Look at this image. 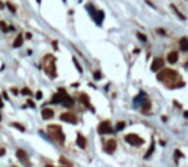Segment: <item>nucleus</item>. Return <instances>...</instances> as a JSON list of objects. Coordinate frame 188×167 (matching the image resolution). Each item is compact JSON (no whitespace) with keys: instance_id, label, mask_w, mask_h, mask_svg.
<instances>
[{"instance_id":"obj_17","label":"nucleus","mask_w":188,"mask_h":167,"mask_svg":"<svg viewBox=\"0 0 188 167\" xmlns=\"http://www.w3.org/2000/svg\"><path fill=\"white\" fill-rule=\"evenodd\" d=\"M22 43H23V36L22 35H18L17 39H15V41L13 43V46H14V48H19V46L22 45Z\"/></svg>"},{"instance_id":"obj_37","label":"nucleus","mask_w":188,"mask_h":167,"mask_svg":"<svg viewBox=\"0 0 188 167\" xmlns=\"http://www.w3.org/2000/svg\"><path fill=\"white\" fill-rule=\"evenodd\" d=\"M3 107V100H1V98H0V108Z\"/></svg>"},{"instance_id":"obj_26","label":"nucleus","mask_w":188,"mask_h":167,"mask_svg":"<svg viewBox=\"0 0 188 167\" xmlns=\"http://www.w3.org/2000/svg\"><path fill=\"white\" fill-rule=\"evenodd\" d=\"M136 36H138V37L142 41H147V36H144L143 33H140V32H136Z\"/></svg>"},{"instance_id":"obj_6","label":"nucleus","mask_w":188,"mask_h":167,"mask_svg":"<svg viewBox=\"0 0 188 167\" xmlns=\"http://www.w3.org/2000/svg\"><path fill=\"white\" fill-rule=\"evenodd\" d=\"M98 132H99L100 135H104V134H112L113 128H112V126H111L110 121H103V122H100L99 126H98Z\"/></svg>"},{"instance_id":"obj_9","label":"nucleus","mask_w":188,"mask_h":167,"mask_svg":"<svg viewBox=\"0 0 188 167\" xmlns=\"http://www.w3.org/2000/svg\"><path fill=\"white\" fill-rule=\"evenodd\" d=\"M116 146H117V144H116V140L115 139H110V140L106 143L104 145V150L107 152V153H113V152L116 150Z\"/></svg>"},{"instance_id":"obj_18","label":"nucleus","mask_w":188,"mask_h":167,"mask_svg":"<svg viewBox=\"0 0 188 167\" xmlns=\"http://www.w3.org/2000/svg\"><path fill=\"white\" fill-rule=\"evenodd\" d=\"M142 104H143V113H146L147 110L151 108V103H149V100L147 99V98H144L143 102H142Z\"/></svg>"},{"instance_id":"obj_11","label":"nucleus","mask_w":188,"mask_h":167,"mask_svg":"<svg viewBox=\"0 0 188 167\" xmlns=\"http://www.w3.org/2000/svg\"><path fill=\"white\" fill-rule=\"evenodd\" d=\"M80 102H81L86 108H89V109L93 110V107L90 105V102H89V96H88L86 94H81V95H80Z\"/></svg>"},{"instance_id":"obj_30","label":"nucleus","mask_w":188,"mask_h":167,"mask_svg":"<svg viewBox=\"0 0 188 167\" xmlns=\"http://www.w3.org/2000/svg\"><path fill=\"white\" fill-rule=\"evenodd\" d=\"M27 104L30 105V107H33V108H35V103H32V100H27Z\"/></svg>"},{"instance_id":"obj_4","label":"nucleus","mask_w":188,"mask_h":167,"mask_svg":"<svg viewBox=\"0 0 188 167\" xmlns=\"http://www.w3.org/2000/svg\"><path fill=\"white\" fill-rule=\"evenodd\" d=\"M58 92L61 94V103L64 105V107H67V108H71L72 105H74V99H72L71 96H70L66 92V90L64 89H59L58 90Z\"/></svg>"},{"instance_id":"obj_20","label":"nucleus","mask_w":188,"mask_h":167,"mask_svg":"<svg viewBox=\"0 0 188 167\" xmlns=\"http://www.w3.org/2000/svg\"><path fill=\"white\" fill-rule=\"evenodd\" d=\"M153 150H155V143H153V141H152L151 146H149V149H148V152H147V154H146V156H144V158H148V157L152 154V152H153Z\"/></svg>"},{"instance_id":"obj_36","label":"nucleus","mask_w":188,"mask_h":167,"mask_svg":"<svg viewBox=\"0 0 188 167\" xmlns=\"http://www.w3.org/2000/svg\"><path fill=\"white\" fill-rule=\"evenodd\" d=\"M26 37H27V39H31V33H26Z\"/></svg>"},{"instance_id":"obj_15","label":"nucleus","mask_w":188,"mask_h":167,"mask_svg":"<svg viewBox=\"0 0 188 167\" xmlns=\"http://www.w3.org/2000/svg\"><path fill=\"white\" fill-rule=\"evenodd\" d=\"M103 17H104V13H103L102 10H99V12H97V10H95V14H93V18H94V21H97L98 25H100V23H102Z\"/></svg>"},{"instance_id":"obj_24","label":"nucleus","mask_w":188,"mask_h":167,"mask_svg":"<svg viewBox=\"0 0 188 167\" xmlns=\"http://www.w3.org/2000/svg\"><path fill=\"white\" fill-rule=\"evenodd\" d=\"M59 161H61V163L64 164V166H70V167H71V163H70V162L67 161L66 158H63V157H61V159H59Z\"/></svg>"},{"instance_id":"obj_39","label":"nucleus","mask_w":188,"mask_h":167,"mask_svg":"<svg viewBox=\"0 0 188 167\" xmlns=\"http://www.w3.org/2000/svg\"><path fill=\"white\" fill-rule=\"evenodd\" d=\"M37 3H40V0H37Z\"/></svg>"},{"instance_id":"obj_27","label":"nucleus","mask_w":188,"mask_h":167,"mask_svg":"<svg viewBox=\"0 0 188 167\" xmlns=\"http://www.w3.org/2000/svg\"><path fill=\"white\" fill-rule=\"evenodd\" d=\"M22 94L23 95H31L32 92L30 91V89H28V87H25V89H22Z\"/></svg>"},{"instance_id":"obj_32","label":"nucleus","mask_w":188,"mask_h":167,"mask_svg":"<svg viewBox=\"0 0 188 167\" xmlns=\"http://www.w3.org/2000/svg\"><path fill=\"white\" fill-rule=\"evenodd\" d=\"M4 154H5V149H1V148H0V157L4 156Z\"/></svg>"},{"instance_id":"obj_38","label":"nucleus","mask_w":188,"mask_h":167,"mask_svg":"<svg viewBox=\"0 0 188 167\" xmlns=\"http://www.w3.org/2000/svg\"><path fill=\"white\" fill-rule=\"evenodd\" d=\"M46 167H53V166H50V164H46Z\"/></svg>"},{"instance_id":"obj_7","label":"nucleus","mask_w":188,"mask_h":167,"mask_svg":"<svg viewBox=\"0 0 188 167\" xmlns=\"http://www.w3.org/2000/svg\"><path fill=\"white\" fill-rule=\"evenodd\" d=\"M17 158L19 159L26 167H31V162H30V159H28V156H27V153H26L25 150L18 149L17 150Z\"/></svg>"},{"instance_id":"obj_21","label":"nucleus","mask_w":188,"mask_h":167,"mask_svg":"<svg viewBox=\"0 0 188 167\" xmlns=\"http://www.w3.org/2000/svg\"><path fill=\"white\" fill-rule=\"evenodd\" d=\"M124 127H125V122H122V121H121V122H117V125H116V131H121Z\"/></svg>"},{"instance_id":"obj_12","label":"nucleus","mask_w":188,"mask_h":167,"mask_svg":"<svg viewBox=\"0 0 188 167\" xmlns=\"http://www.w3.org/2000/svg\"><path fill=\"white\" fill-rule=\"evenodd\" d=\"M41 116H43L44 120H50L54 116V112L52 109H49V108H44L43 112H41Z\"/></svg>"},{"instance_id":"obj_33","label":"nucleus","mask_w":188,"mask_h":167,"mask_svg":"<svg viewBox=\"0 0 188 167\" xmlns=\"http://www.w3.org/2000/svg\"><path fill=\"white\" fill-rule=\"evenodd\" d=\"M94 77H97V79H99V77H100V73H99V72H97V73H94Z\"/></svg>"},{"instance_id":"obj_23","label":"nucleus","mask_w":188,"mask_h":167,"mask_svg":"<svg viewBox=\"0 0 188 167\" xmlns=\"http://www.w3.org/2000/svg\"><path fill=\"white\" fill-rule=\"evenodd\" d=\"M10 126H14V127H17L18 130H19V131H22V132H23V131H25V127H23V126H21L19 123H17V122L12 123V125H10Z\"/></svg>"},{"instance_id":"obj_25","label":"nucleus","mask_w":188,"mask_h":167,"mask_svg":"<svg viewBox=\"0 0 188 167\" xmlns=\"http://www.w3.org/2000/svg\"><path fill=\"white\" fill-rule=\"evenodd\" d=\"M7 7L9 8V10H10V12H13V13L15 12V7L12 4V3H7Z\"/></svg>"},{"instance_id":"obj_13","label":"nucleus","mask_w":188,"mask_h":167,"mask_svg":"<svg viewBox=\"0 0 188 167\" xmlns=\"http://www.w3.org/2000/svg\"><path fill=\"white\" fill-rule=\"evenodd\" d=\"M178 58H179V55H178L177 51H170V53L167 54V62L171 64H174L175 62L178 61Z\"/></svg>"},{"instance_id":"obj_14","label":"nucleus","mask_w":188,"mask_h":167,"mask_svg":"<svg viewBox=\"0 0 188 167\" xmlns=\"http://www.w3.org/2000/svg\"><path fill=\"white\" fill-rule=\"evenodd\" d=\"M76 143H77V145H79L80 148L84 149L85 146H86V139H85L84 136L81 135V134H77V140H76Z\"/></svg>"},{"instance_id":"obj_40","label":"nucleus","mask_w":188,"mask_h":167,"mask_svg":"<svg viewBox=\"0 0 188 167\" xmlns=\"http://www.w3.org/2000/svg\"><path fill=\"white\" fill-rule=\"evenodd\" d=\"M13 167H17V166H13Z\"/></svg>"},{"instance_id":"obj_5","label":"nucleus","mask_w":188,"mask_h":167,"mask_svg":"<svg viewBox=\"0 0 188 167\" xmlns=\"http://www.w3.org/2000/svg\"><path fill=\"white\" fill-rule=\"evenodd\" d=\"M125 141L129 143L130 145H142L144 143V140L140 138V136L135 135V134H128L125 136Z\"/></svg>"},{"instance_id":"obj_10","label":"nucleus","mask_w":188,"mask_h":167,"mask_svg":"<svg viewBox=\"0 0 188 167\" xmlns=\"http://www.w3.org/2000/svg\"><path fill=\"white\" fill-rule=\"evenodd\" d=\"M162 67H164V61L160 59V58H156L153 62H152V64H151V71L157 72V71H160Z\"/></svg>"},{"instance_id":"obj_16","label":"nucleus","mask_w":188,"mask_h":167,"mask_svg":"<svg viewBox=\"0 0 188 167\" xmlns=\"http://www.w3.org/2000/svg\"><path fill=\"white\" fill-rule=\"evenodd\" d=\"M180 49H182L183 51L188 50V39L187 37H182V40H180Z\"/></svg>"},{"instance_id":"obj_8","label":"nucleus","mask_w":188,"mask_h":167,"mask_svg":"<svg viewBox=\"0 0 188 167\" xmlns=\"http://www.w3.org/2000/svg\"><path fill=\"white\" fill-rule=\"evenodd\" d=\"M61 120L64 121V122H68V123H76L77 122L75 114L71 112H66V113H63V114H61Z\"/></svg>"},{"instance_id":"obj_1","label":"nucleus","mask_w":188,"mask_h":167,"mask_svg":"<svg viewBox=\"0 0 188 167\" xmlns=\"http://www.w3.org/2000/svg\"><path fill=\"white\" fill-rule=\"evenodd\" d=\"M157 79L160 80V81H162L165 85H167L169 87H171V82H174V87L178 86V79H179V76H178V73L174 71V69H164V71H161L159 75H157Z\"/></svg>"},{"instance_id":"obj_35","label":"nucleus","mask_w":188,"mask_h":167,"mask_svg":"<svg viewBox=\"0 0 188 167\" xmlns=\"http://www.w3.org/2000/svg\"><path fill=\"white\" fill-rule=\"evenodd\" d=\"M0 9H4V4L1 1H0Z\"/></svg>"},{"instance_id":"obj_19","label":"nucleus","mask_w":188,"mask_h":167,"mask_svg":"<svg viewBox=\"0 0 188 167\" xmlns=\"http://www.w3.org/2000/svg\"><path fill=\"white\" fill-rule=\"evenodd\" d=\"M61 99H62V98H61V94L58 92V94H56L53 98H52V102H50V103H52V104H57V103H61Z\"/></svg>"},{"instance_id":"obj_31","label":"nucleus","mask_w":188,"mask_h":167,"mask_svg":"<svg viewBox=\"0 0 188 167\" xmlns=\"http://www.w3.org/2000/svg\"><path fill=\"white\" fill-rule=\"evenodd\" d=\"M41 96H43L41 91H37V92H36V98H37V99H41Z\"/></svg>"},{"instance_id":"obj_28","label":"nucleus","mask_w":188,"mask_h":167,"mask_svg":"<svg viewBox=\"0 0 188 167\" xmlns=\"http://www.w3.org/2000/svg\"><path fill=\"white\" fill-rule=\"evenodd\" d=\"M0 28H1L4 32H7V31H8V28H7V26H5L4 22H0Z\"/></svg>"},{"instance_id":"obj_34","label":"nucleus","mask_w":188,"mask_h":167,"mask_svg":"<svg viewBox=\"0 0 188 167\" xmlns=\"http://www.w3.org/2000/svg\"><path fill=\"white\" fill-rule=\"evenodd\" d=\"M157 31H159V32H160V33H161V35H164V33H165V32H164V31H162V28H159V30H157Z\"/></svg>"},{"instance_id":"obj_3","label":"nucleus","mask_w":188,"mask_h":167,"mask_svg":"<svg viewBox=\"0 0 188 167\" xmlns=\"http://www.w3.org/2000/svg\"><path fill=\"white\" fill-rule=\"evenodd\" d=\"M48 131H49V135L54 139L58 143H64V134L62 131V127L58 125H50L48 127Z\"/></svg>"},{"instance_id":"obj_22","label":"nucleus","mask_w":188,"mask_h":167,"mask_svg":"<svg viewBox=\"0 0 188 167\" xmlns=\"http://www.w3.org/2000/svg\"><path fill=\"white\" fill-rule=\"evenodd\" d=\"M171 8H173V9H174V12H175V13H177V14H178V15H179V17H180V18H182V19H185V17H184V15H183V14H182V13H180V12H179V10H178V9H177V8H175V5H171Z\"/></svg>"},{"instance_id":"obj_29","label":"nucleus","mask_w":188,"mask_h":167,"mask_svg":"<svg viewBox=\"0 0 188 167\" xmlns=\"http://www.w3.org/2000/svg\"><path fill=\"white\" fill-rule=\"evenodd\" d=\"M74 63H75V66H76V67H77V69H79V71H80V72H81V67H80V64H79V62H77V61H76V59H74Z\"/></svg>"},{"instance_id":"obj_2","label":"nucleus","mask_w":188,"mask_h":167,"mask_svg":"<svg viewBox=\"0 0 188 167\" xmlns=\"http://www.w3.org/2000/svg\"><path fill=\"white\" fill-rule=\"evenodd\" d=\"M54 62H56V58H53V55H50V54L45 55V58L43 59L44 71L50 77H56V63Z\"/></svg>"}]
</instances>
